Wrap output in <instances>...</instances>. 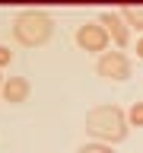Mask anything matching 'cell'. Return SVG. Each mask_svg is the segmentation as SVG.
<instances>
[{
  "label": "cell",
  "instance_id": "6da1fadb",
  "mask_svg": "<svg viewBox=\"0 0 143 153\" xmlns=\"http://www.w3.org/2000/svg\"><path fill=\"white\" fill-rule=\"evenodd\" d=\"M86 131L92 134L99 143H121L130 131V124H127V115H124L121 105L114 102H102V105H92L89 112H86Z\"/></svg>",
  "mask_w": 143,
  "mask_h": 153
},
{
  "label": "cell",
  "instance_id": "7a4b0ae2",
  "mask_svg": "<svg viewBox=\"0 0 143 153\" xmlns=\"http://www.w3.org/2000/svg\"><path fill=\"white\" fill-rule=\"evenodd\" d=\"M54 35V19L45 10H22L13 19V42L19 48H41Z\"/></svg>",
  "mask_w": 143,
  "mask_h": 153
},
{
  "label": "cell",
  "instance_id": "3957f363",
  "mask_svg": "<svg viewBox=\"0 0 143 153\" xmlns=\"http://www.w3.org/2000/svg\"><path fill=\"white\" fill-rule=\"evenodd\" d=\"M95 74L102 76V80L124 83V80H130L133 64H130V57L124 54V51H102L99 61H95Z\"/></svg>",
  "mask_w": 143,
  "mask_h": 153
},
{
  "label": "cell",
  "instance_id": "277c9868",
  "mask_svg": "<svg viewBox=\"0 0 143 153\" xmlns=\"http://www.w3.org/2000/svg\"><path fill=\"white\" fill-rule=\"evenodd\" d=\"M73 42L83 48V51H89V54H102V51H108V42H111V38L105 35V29L99 26V22H83V26H76Z\"/></svg>",
  "mask_w": 143,
  "mask_h": 153
},
{
  "label": "cell",
  "instance_id": "5b68a950",
  "mask_svg": "<svg viewBox=\"0 0 143 153\" xmlns=\"http://www.w3.org/2000/svg\"><path fill=\"white\" fill-rule=\"evenodd\" d=\"M95 22L105 29V35L111 38L118 48H127V45H130V29H127V22H124L118 13H111V10H102Z\"/></svg>",
  "mask_w": 143,
  "mask_h": 153
},
{
  "label": "cell",
  "instance_id": "8992f818",
  "mask_svg": "<svg viewBox=\"0 0 143 153\" xmlns=\"http://www.w3.org/2000/svg\"><path fill=\"white\" fill-rule=\"evenodd\" d=\"M0 96H3V102H10V105H22V102H29V96H32V83H29L26 76H3Z\"/></svg>",
  "mask_w": 143,
  "mask_h": 153
},
{
  "label": "cell",
  "instance_id": "52a82bcc",
  "mask_svg": "<svg viewBox=\"0 0 143 153\" xmlns=\"http://www.w3.org/2000/svg\"><path fill=\"white\" fill-rule=\"evenodd\" d=\"M118 16L127 22V29H140L143 32V3H124L118 10Z\"/></svg>",
  "mask_w": 143,
  "mask_h": 153
},
{
  "label": "cell",
  "instance_id": "ba28073f",
  "mask_svg": "<svg viewBox=\"0 0 143 153\" xmlns=\"http://www.w3.org/2000/svg\"><path fill=\"white\" fill-rule=\"evenodd\" d=\"M124 115H127V124H133V128H143V102H133Z\"/></svg>",
  "mask_w": 143,
  "mask_h": 153
},
{
  "label": "cell",
  "instance_id": "9c48e42d",
  "mask_svg": "<svg viewBox=\"0 0 143 153\" xmlns=\"http://www.w3.org/2000/svg\"><path fill=\"white\" fill-rule=\"evenodd\" d=\"M76 153H111V147H108V143H83V147H80V150Z\"/></svg>",
  "mask_w": 143,
  "mask_h": 153
},
{
  "label": "cell",
  "instance_id": "30bf717a",
  "mask_svg": "<svg viewBox=\"0 0 143 153\" xmlns=\"http://www.w3.org/2000/svg\"><path fill=\"white\" fill-rule=\"evenodd\" d=\"M10 64H13V51L7 45H0V67H10Z\"/></svg>",
  "mask_w": 143,
  "mask_h": 153
},
{
  "label": "cell",
  "instance_id": "8fae6325",
  "mask_svg": "<svg viewBox=\"0 0 143 153\" xmlns=\"http://www.w3.org/2000/svg\"><path fill=\"white\" fill-rule=\"evenodd\" d=\"M137 57H140V61H143V35L137 38Z\"/></svg>",
  "mask_w": 143,
  "mask_h": 153
},
{
  "label": "cell",
  "instance_id": "7c38bea8",
  "mask_svg": "<svg viewBox=\"0 0 143 153\" xmlns=\"http://www.w3.org/2000/svg\"><path fill=\"white\" fill-rule=\"evenodd\" d=\"M0 86H3V76H0Z\"/></svg>",
  "mask_w": 143,
  "mask_h": 153
}]
</instances>
